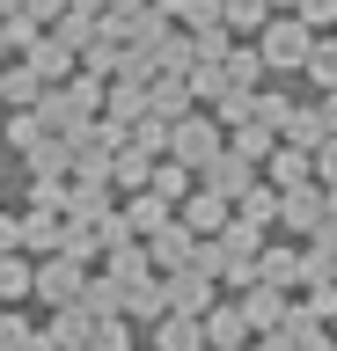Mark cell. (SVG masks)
<instances>
[{
    "mask_svg": "<svg viewBox=\"0 0 337 351\" xmlns=\"http://www.w3.org/2000/svg\"><path fill=\"white\" fill-rule=\"evenodd\" d=\"M198 322H205V351H242L249 344V315L242 307H205Z\"/></svg>",
    "mask_w": 337,
    "mask_h": 351,
    "instance_id": "obj_1",
    "label": "cell"
},
{
    "mask_svg": "<svg viewBox=\"0 0 337 351\" xmlns=\"http://www.w3.org/2000/svg\"><path fill=\"white\" fill-rule=\"evenodd\" d=\"M154 351H205V322H198V315H161Z\"/></svg>",
    "mask_w": 337,
    "mask_h": 351,
    "instance_id": "obj_2",
    "label": "cell"
},
{
    "mask_svg": "<svg viewBox=\"0 0 337 351\" xmlns=\"http://www.w3.org/2000/svg\"><path fill=\"white\" fill-rule=\"evenodd\" d=\"M45 337H51L59 351H89V337H95V315H89V307H67V315H59V322H51Z\"/></svg>",
    "mask_w": 337,
    "mask_h": 351,
    "instance_id": "obj_3",
    "label": "cell"
},
{
    "mask_svg": "<svg viewBox=\"0 0 337 351\" xmlns=\"http://www.w3.org/2000/svg\"><path fill=\"white\" fill-rule=\"evenodd\" d=\"M37 300H51V307H73V300H81V271H73V263H51L45 278H37Z\"/></svg>",
    "mask_w": 337,
    "mask_h": 351,
    "instance_id": "obj_4",
    "label": "cell"
},
{
    "mask_svg": "<svg viewBox=\"0 0 337 351\" xmlns=\"http://www.w3.org/2000/svg\"><path fill=\"white\" fill-rule=\"evenodd\" d=\"M169 307H176V315H205V307H213V285H205L198 271H183V278L169 285Z\"/></svg>",
    "mask_w": 337,
    "mask_h": 351,
    "instance_id": "obj_5",
    "label": "cell"
},
{
    "mask_svg": "<svg viewBox=\"0 0 337 351\" xmlns=\"http://www.w3.org/2000/svg\"><path fill=\"white\" fill-rule=\"evenodd\" d=\"M117 307H125V315H139V322H154L161 307H169V293H161V285H147V278H139V285H125V300H117Z\"/></svg>",
    "mask_w": 337,
    "mask_h": 351,
    "instance_id": "obj_6",
    "label": "cell"
},
{
    "mask_svg": "<svg viewBox=\"0 0 337 351\" xmlns=\"http://www.w3.org/2000/svg\"><path fill=\"white\" fill-rule=\"evenodd\" d=\"M242 315H249V329H279V322H286V307H279V293H271V285H257V293H249Z\"/></svg>",
    "mask_w": 337,
    "mask_h": 351,
    "instance_id": "obj_7",
    "label": "cell"
},
{
    "mask_svg": "<svg viewBox=\"0 0 337 351\" xmlns=\"http://www.w3.org/2000/svg\"><path fill=\"white\" fill-rule=\"evenodd\" d=\"M125 344H132L125 322H95V337H89V351H125Z\"/></svg>",
    "mask_w": 337,
    "mask_h": 351,
    "instance_id": "obj_8",
    "label": "cell"
},
{
    "mask_svg": "<svg viewBox=\"0 0 337 351\" xmlns=\"http://www.w3.org/2000/svg\"><path fill=\"white\" fill-rule=\"evenodd\" d=\"M15 293H30V271L23 263H0V300H15Z\"/></svg>",
    "mask_w": 337,
    "mask_h": 351,
    "instance_id": "obj_9",
    "label": "cell"
},
{
    "mask_svg": "<svg viewBox=\"0 0 337 351\" xmlns=\"http://www.w3.org/2000/svg\"><path fill=\"white\" fill-rule=\"evenodd\" d=\"M242 351H257V344H242Z\"/></svg>",
    "mask_w": 337,
    "mask_h": 351,
    "instance_id": "obj_10",
    "label": "cell"
}]
</instances>
